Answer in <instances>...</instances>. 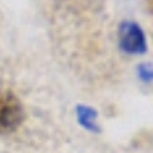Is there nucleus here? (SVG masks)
<instances>
[{"instance_id": "f03ea898", "label": "nucleus", "mask_w": 153, "mask_h": 153, "mask_svg": "<svg viewBox=\"0 0 153 153\" xmlns=\"http://www.w3.org/2000/svg\"><path fill=\"white\" fill-rule=\"evenodd\" d=\"M118 45L126 54L141 55L147 51L146 34L138 23L135 22H121L118 28Z\"/></svg>"}, {"instance_id": "f257e3e1", "label": "nucleus", "mask_w": 153, "mask_h": 153, "mask_svg": "<svg viewBox=\"0 0 153 153\" xmlns=\"http://www.w3.org/2000/svg\"><path fill=\"white\" fill-rule=\"evenodd\" d=\"M23 121L20 100L11 91L0 89V133L14 132Z\"/></svg>"}, {"instance_id": "7ed1b4c3", "label": "nucleus", "mask_w": 153, "mask_h": 153, "mask_svg": "<svg viewBox=\"0 0 153 153\" xmlns=\"http://www.w3.org/2000/svg\"><path fill=\"white\" fill-rule=\"evenodd\" d=\"M75 115H76V121L80 123L81 127H84L89 132H100L98 127V112L86 104H78L75 107Z\"/></svg>"}, {"instance_id": "20e7f679", "label": "nucleus", "mask_w": 153, "mask_h": 153, "mask_svg": "<svg viewBox=\"0 0 153 153\" xmlns=\"http://www.w3.org/2000/svg\"><path fill=\"white\" fill-rule=\"evenodd\" d=\"M138 76L144 83H152L153 81V66L150 63H143L138 66Z\"/></svg>"}]
</instances>
